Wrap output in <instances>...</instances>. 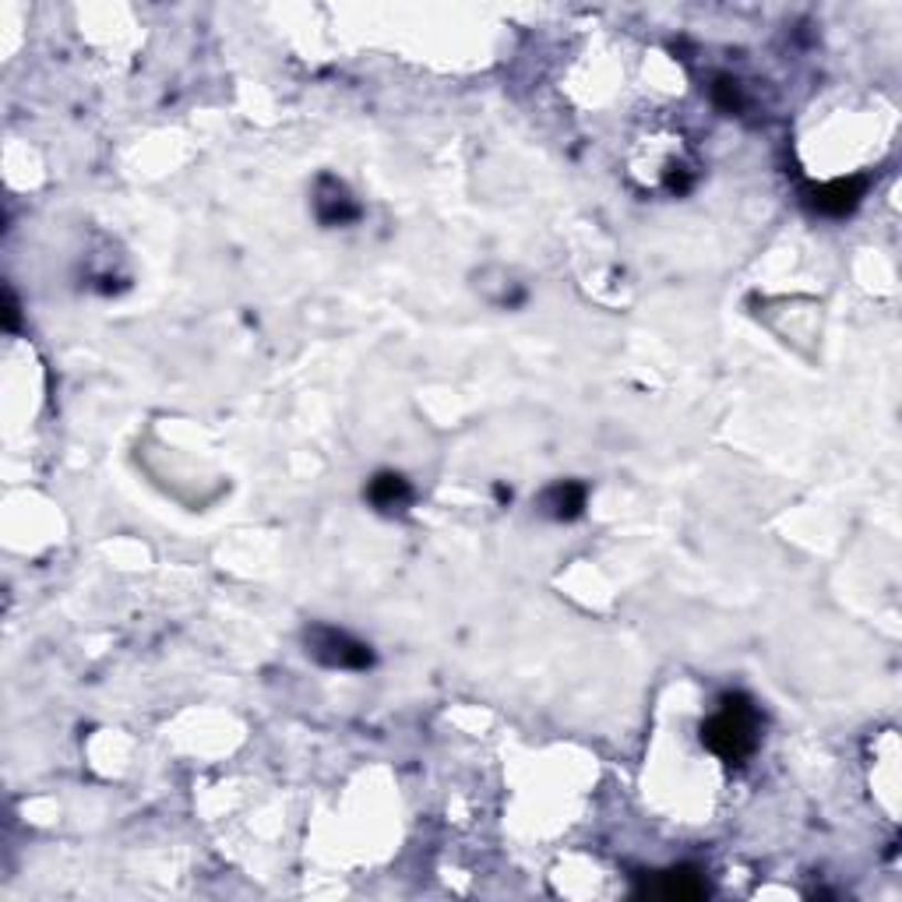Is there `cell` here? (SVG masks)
<instances>
[{"instance_id": "6da1fadb", "label": "cell", "mask_w": 902, "mask_h": 902, "mask_svg": "<svg viewBox=\"0 0 902 902\" xmlns=\"http://www.w3.org/2000/svg\"><path fill=\"white\" fill-rule=\"evenodd\" d=\"M758 734H761V716L747 695H726L719 702V713L702 726L705 747L730 765L744 761L755 751Z\"/></svg>"}, {"instance_id": "7a4b0ae2", "label": "cell", "mask_w": 902, "mask_h": 902, "mask_svg": "<svg viewBox=\"0 0 902 902\" xmlns=\"http://www.w3.org/2000/svg\"><path fill=\"white\" fill-rule=\"evenodd\" d=\"M307 652L332 670H371L374 666V652L367 642L353 639L350 631L329 628V624H314L307 631Z\"/></svg>"}, {"instance_id": "3957f363", "label": "cell", "mask_w": 902, "mask_h": 902, "mask_svg": "<svg viewBox=\"0 0 902 902\" xmlns=\"http://www.w3.org/2000/svg\"><path fill=\"white\" fill-rule=\"evenodd\" d=\"M868 195V180L863 177H842L832 184H821L811 190V208L821 216H850L853 208Z\"/></svg>"}, {"instance_id": "277c9868", "label": "cell", "mask_w": 902, "mask_h": 902, "mask_svg": "<svg viewBox=\"0 0 902 902\" xmlns=\"http://www.w3.org/2000/svg\"><path fill=\"white\" fill-rule=\"evenodd\" d=\"M314 212L324 226H345L360 216V205L350 198V190H345L339 180L332 177H321L318 180V195H314Z\"/></svg>"}, {"instance_id": "5b68a950", "label": "cell", "mask_w": 902, "mask_h": 902, "mask_svg": "<svg viewBox=\"0 0 902 902\" xmlns=\"http://www.w3.org/2000/svg\"><path fill=\"white\" fill-rule=\"evenodd\" d=\"M585 497H589L585 484H579V479H561V484H553V487L543 490L540 505H543V515L558 518V522H571V518L582 515Z\"/></svg>"}, {"instance_id": "8992f818", "label": "cell", "mask_w": 902, "mask_h": 902, "mask_svg": "<svg viewBox=\"0 0 902 902\" xmlns=\"http://www.w3.org/2000/svg\"><path fill=\"white\" fill-rule=\"evenodd\" d=\"M367 501L377 511H406L413 505V487L402 473H377L367 484Z\"/></svg>"}, {"instance_id": "52a82bcc", "label": "cell", "mask_w": 902, "mask_h": 902, "mask_svg": "<svg viewBox=\"0 0 902 902\" xmlns=\"http://www.w3.org/2000/svg\"><path fill=\"white\" fill-rule=\"evenodd\" d=\"M649 895H663V899H705L708 895V885L702 881V874L695 868H674V871H663L656 885L645 889Z\"/></svg>"}, {"instance_id": "ba28073f", "label": "cell", "mask_w": 902, "mask_h": 902, "mask_svg": "<svg viewBox=\"0 0 902 902\" xmlns=\"http://www.w3.org/2000/svg\"><path fill=\"white\" fill-rule=\"evenodd\" d=\"M713 100H716V106L726 110V113H737V110L744 106L740 85H737L734 79H716V85H713Z\"/></svg>"}, {"instance_id": "9c48e42d", "label": "cell", "mask_w": 902, "mask_h": 902, "mask_svg": "<svg viewBox=\"0 0 902 902\" xmlns=\"http://www.w3.org/2000/svg\"><path fill=\"white\" fill-rule=\"evenodd\" d=\"M4 324H8L11 332L18 329V300H14V293H8V311H4Z\"/></svg>"}]
</instances>
